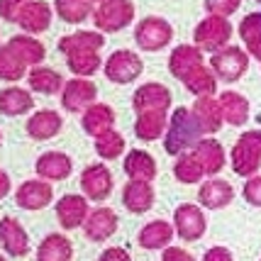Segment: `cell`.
I'll use <instances>...</instances> for the list:
<instances>
[{
	"label": "cell",
	"instance_id": "obj_17",
	"mask_svg": "<svg viewBox=\"0 0 261 261\" xmlns=\"http://www.w3.org/2000/svg\"><path fill=\"white\" fill-rule=\"evenodd\" d=\"M34 171L44 181H66L73 171V159L64 151H44L39 159L34 161Z\"/></svg>",
	"mask_w": 261,
	"mask_h": 261
},
{
	"label": "cell",
	"instance_id": "obj_35",
	"mask_svg": "<svg viewBox=\"0 0 261 261\" xmlns=\"http://www.w3.org/2000/svg\"><path fill=\"white\" fill-rule=\"evenodd\" d=\"M66 66L73 76H79V79H91V76H95L105 64H102L100 51L86 49V51H73V54H68Z\"/></svg>",
	"mask_w": 261,
	"mask_h": 261
},
{
	"label": "cell",
	"instance_id": "obj_37",
	"mask_svg": "<svg viewBox=\"0 0 261 261\" xmlns=\"http://www.w3.org/2000/svg\"><path fill=\"white\" fill-rule=\"evenodd\" d=\"M239 37L244 42V49L256 61L261 59V12H249L239 22Z\"/></svg>",
	"mask_w": 261,
	"mask_h": 261
},
{
	"label": "cell",
	"instance_id": "obj_26",
	"mask_svg": "<svg viewBox=\"0 0 261 261\" xmlns=\"http://www.w3.org/2000/svg\"><path fill=\"white\" fill-rule=\"evenodd\" d=\"M102 46H105V34L98 30H79V32L66 34L59 39V51L64 57L73 54V51H86V49L100 51Z\"/></svg>",
	"mask_w": 261,
	"mask_h": 261
},
{
	"label": "cell",
	"instance_id": "obj_18",
	"mask_svg": "<svg viewBox=\"0 0 261 261\" xmlns=\"http://www.w3.org/2000/svg\"><path fill=\"white\" fill-rule=\"evenodd\" d=\"M51 17H54V8H51L46 0H30V3L24 5L17 24H20V30H22L24 34H42L49 30Z\"/></svg>",
	"mask_w": 261,
	"mask_h": 261
},
{
	"label": "cell",
	"instance_id": "obj_33",
	"mask_svg": "<svg viewBox=\"0 0 261 261\" xmlns=\"http://www.w3.org/2000/svg\"><path fill=\"white\" fill-rule=\"evenodd\" d=\"M169 113H142L135 120V135L142 142H156L166 135Z\"/></svg>",
	"mask_w": 261,
	"mask_h": 261
},
{
	"label": "cell",
	"instance_id": "obj_19",
	"mask_svg": "<svg viewBox=\"0 0 261 261\" xmlns=\"http://www.w3.org/2000/svg\"><path fill=\"white\" fill-rule=\"evenodd\" d=\"M176 237V229H173V222H166V220H151L144 227L139 229L137 234V242L139 247L147 251H164L166 247H171V239Z\"/></svg>",
	"mask_w": 261,
	"mask_h": 261
},
{
	"label": "cell",
	"instance_id": "obj_6",
	"mask_svg": "<svg viewBox=\"0 0 261 261\" xmlns=\"http://www.w3.org/2000/svg\"><path fill=\"white\" fill-rule=\"evenodd\" d=\"M142 71H144V61L132 49H117L105 61V79L117 86L135 83L142 76Z\"/></svg>",
	"mask_w": 261,
	"mask_h": 261
},
{
	"label": "cell",
	"instance_id": "obj_46",
	"mask_svg": "<svg viewBox=\"0 0 261 261\" xmlns=\"http://www.w3.org/2000/svg\"><path fill=\"white\" fill-rule=\"evenodd\" d=\"M203 261H234V256H232V251L225 249V247H210V249L205 251Z\"/></svg>",
	"mask_w": 261,
	"mask_h": 261
},
{
	"label": "cell",
	"instance_id": "obj_36",
	"mask_svg": "<svg viewBox=\"0 0 261 261\" xmlns=\"http://www.w3.org/2000/svg\"><path fill=\"white\" fill-rule=\"evenodd\" d=\"M95 0H54V12L68 24H81L93 17Z\"/></svg>",
	"mask_w": 261,
	"mask_h": 261
},
{
	"label": "cell",
	"instance_id": "obj_21",
	"mask_svg": "<svg viewBox=\"0 0 261 261\" xmlns=\"http://www.w3.org/2000/svg\"><path fill=\"white\" fill-rule=\"evenodd\" d=\"M156 193L151 188V183L147 181H127L122 188V205L132 215H144L154 207Z\"/></svg>",
	"mask_w": 261,
	"mask_h": 261
},
{
	"label": "cell",
	"instance_id": "obj_24",
	"mask_svg": "<svg viewBox=\"0 0 261 261\" xmlns=\"http://www.w3.org/2000/svg\"><path fill=\"white\" fill-rule=\"evenodd\" d=\"M64 127V117L57 110H37V113L27 120V135L37 139V142H46V139H54Z\"/></svg>",
	"mask_w": 261,
	"mask_h": 261
},
{
	"label": "cell",
	"instance_id": "obj_47",
	"mask_svg": "<svg viewBox=\"0 0 261 261\" xmlns=\"http://www.w3.org/2000/svg\"><path fill=\"white\" fill-rule=\"evenodd\" d=\"M10 191H12V181H10V176H8L5 171L0 169V200H3L5 195L10 193Z\"/></svg>",
	"mask_w": 261,
	"mask_h": 261
},
{
	"label": "cell",
	"instance_id": "obj_39",
	"mask_svg": "<svg viewBox=\"0 0 261 261\" xmlns=\"http://www.w3.org/2000/svg\"><path fill=\"white\" fill-rule=\"evenodd\" d=\"M27 76V66L24 61L8 44H0V81L8 83H17L20 79Z\"/></svg>",
	"mask_w": 261,
	"mask_h": 261
},
{
	"label": "cell",
	"instance_id": "obj_9",
	"mask_svg": "<svg viewBox=\"0 0 261 261\" xmlns=\"http://www.w3.org/2000/svg\"><path fill=\"white\" fill-rule=\"evenodd\" d=\"M171 102H173V93L156 81H149L144 86H139L132 93V110L137 115L142 113H169Z\"/></svg>",
	"mask_w": 261,
	"mask_h": 261
},
{
	"label": "cell",
	"instance_id": "obj_5",
	"mask_svg": "<svg viewBox=\"0 0 261 261\" xmlns=\"http://www.w3.org/2000/svg\"><path fill=\"white\" fill-rule=\"evenodd\" d=\"M210 68L215 71V76L225 83L239 81L249 71V51L242 46H225L210 57Z\"/></svg>",
	"mask_w": 261,
	"mask_h": 261
},
{
	"label": "cell",
	"instance_id": "obj_34",
	"mask_svg": "<svg viewBox=\"0 0 261 261\" xmlns=\"http://www.w3.org/2000/svg\"><path fill=\"white\" fill-rule=\"evenodd\" d=\"M217 81L220 79L215 76V71L210 66H205V64H200L181 83L188 88V93H193L195 98H207V95H215L217 93Z\"/></svg>",
	"mask_w": 261,
	"mask_h": 261
},
{
	"label": "cell",
	"instance_id": "obj_48",
	"mask_svg": "<svg viewBox=\"0 0 261 261\" xmlns=\"http://www.w3.org/2000/svg\"><path fill=\"white\" fill-rule=\"evenodd\" d=\"M0 261H8V259H5V256H0Z\"/></svg>",
	"mask_w": 261,
	"mask_h": 261
},
{
	"label": "cell",
	"instance_id": "obj_11",
	"mask_svg": "<svg viewBox=\"0 0 261 261\" xmlns=\"http://www.w3.org/2000/svg\"><path fill=\"white\" fill-rule=\"evenodd\" d=\"M113 188H115L113 171L108 169L105 164H91L81 173V191H83V195L88 200L100 203L105 198H110Z\"/></svg>",
	"mask_w": 261,
	"mask_h": 261
},
{
	"label": "cell",
	"instance_id": "obj_27",
	"mask_svg": "<svg viewBox=\"0 0 261 261\" xmlns=\"http://www.w3.org/2000/svg\"><path fill=\"white\" fill-rule=\"evenodd\" d=\"M73 259V242L61 234L51 232L46 234L37 247V261H71Z\"/></svg>",
	"mask_w": 261,
	"mask_h": 261
},
{
	"label": "cell",
	"instance_id": "obj_8",
	"mask_svg": "<svg viewBox=\"0 0 261 261\" xmlns=\"http://www.w3.org/2000/svg\"><path fill=\"white\" fill-rule=\"evenodd\" d=\"M59 98H61V108H64L66 113L83 115L93 102H95V98H98V86H95L91 79L73 76V79H68L66 83H64Z\"/></svg>",
	"mask_w": 261,
	"mask_h": 261
},
{
	"label": "cell",
	"instance_id": "obj_14",
	"mask_svg": "<svg viewBox=\"0 0 261 261\" xmlns=\"http://www.w3.org/2000/svg\"><path fill=\"white\" fill-rule=\"evenodd\" d=\"M54 200V188L51 183L44 178H32L24 181L17 191H15V203L20 205L22 210H44L46 205Z\"/></svg>",
	"mask_w": 261,
	"mask_h": 261
},
{
	"label": "cell",
	"instance_id": "obj_10",
	"mask_svg": "<svg viewBox=\"0 0 261 261\" xmlns=\"http://www.w3.org/2000/svg\"><path fill=\"white\" fill-rule=\"evenodd\" d=\"M173 229L183 242H198L207 229L203 207L195 203H181L173 210Z\"/></svg>",
	"mask_w": 261,
	"mask_h": 261
},
{
	"label": "cell",
	"instance_id": "obj_45",
	"mask_svg": "<svg viewBox=\"0 0 261 261\" xmlns=\"http://www.w3.org/2000/svg\"><path fill=\"white\" fill-rule=\"evenodd\" d=\"M98 261H132V256H129V251L122 249V247H108V249L98 256Z\"/></svg>",
	"mask_w": 261,
	"mask_h": 261
},
{
	"label": "cell",
	"instance_id": "obj_29",
	"mask_svg": "<svg viewBox=\"0 0 261 261\" xmlns=\"http://www.w3.org/2000/svg\"><path fill=\"white\" fill-rule=\"evenodd\" d=\"M125 173L129 181H147L151 183L156 178V161L149 151L142 149H132L125 156Z\"/></svg>",
	"mask_w": 261,
	"mask_h": 261
},
{
	"label": "cell",
	"instance_id": "obj_52",
	"mask_svg": "<svg viewBox=\"0 0 261 261\" xmlns=\"http://www.w3.org/2000/svg\"><path fill=\"white\" fill-rule=\"evenodd\" d=\"M259 64H261V59H259Z\"/></svg>",
	"mask_w": 261,
	"mask_h": 261
},
{
	"label": "cell",
	"instance_id": "obj_43",
	"mask_svg": "<svg viewBox=\"0 0 261 261\" xmlns=\"http://www.w3.org/2000/svg\"><path fill=\"white\" fill-rule=\"evenodd\" d=\"M242 195H244V200H247L249 205L261 207V173H256V176L247 178L244 188H242Z\"/></svg>",
	"mask_w": 261,
	"mask_h": 261
},
{
	"label": "cell",
	"instance_id": "obj_32",
	"mask_svg": "<svg viewBox=\"0 0 261 261\" xmlns=\"http://www.w3.org/2000/svg\"><path fill=\"white\" fill-rule=\"evenodd\" d=\"M27 83L34 93H42V95H57L64 88V76L59 73L57 68L49 66H34L27 71Z\"/></svg>",
	"mask_w": 261,
	"mask_h": 261
},
{
	"label": "cell",
	"instance_id": "obj_12",
	"mask_svg": "<svg viewBox=\"0 0 261 261\" xmlns=\"http://www.w3.org/2000/svg\"><path fill=\"white\" fill-rule=\"evenodd\" d=\"M91 215L88 198L79 193H68L57 200V220L61 229H81Z\"/></svg>",
	"mask_w": 261,
	"mask_h": 261
},
{
	"label": "cell",
	"instance_id": "obj_22",
	"mask_svg": "<svg viewBox=\"0 0 261 261\" xmlns=\"http://www.w3.org/2000/svg\"><path fill=\"white\" fill-rule=\"evenodd\" d=\"M193 115L198 120V125L203 129L205 137H213L215 132H220V127L225 125V117H222V108L220 100L215 95H207V98H195L193 102Z\"/></svg>",
	"mask_w": 261,
	"mask_h": 261
},
{
	"label": "cell",
	"instance_id": "obj_38",
	"mask_svg": "<svg viewBox=\"0 0 261 261\" xmlns=\"http://www.w3.org/2000/svg\"><path fill=\"white\" fill-rule=\"evenodd\" d=\"M93 147H95V154H98L100 159L115 161L125 154V137L120 135L117 129H108V132H102L100 137H95Z\"/></svg>",
	"mask_w": 261,
	"mask_h": 261
},
{
	"label": "cell",
	"instance_id": "obj_13",
	"mask_svg": "<svg viewBox=\"0 0 261 261\" xmlns=\"http://www.w3.org/2000/svg\"><path fill=\"white\" fill-rule=\"evenodd\" d=\"M191 151H193L195 161L200 164L203 173L210 176V178H215L217 173L225 169V164H227L225 147H222V142H217L215 137H203Z\"/></svg>",
	"mask_w": 261,
	"mask_h": 261
},
{
	"label": "cell",
	"instance_id": "obj_23",
	"mask_svg": "<svg viewBox=\"0 0 261 261\" xmlns=\"http://www.w3.org/2000/svg\"><path fill=\"white\" fill-rule=\"evenodd\" d=\"M203 61V49L195 44H178L169 57V73L176 81H183L193 68H198Z\"/></svg>",
	"mask_w": 261,
	"mask_h": 261
},
{
	"label": "cell",
	"instance_id": "obj_50",
	"mask_svg": "<svg viewBox=\"0 0 261 261\" xmlns=\"http://www.w3.org/2000/svg\"><path fill=\"white\" fill-rule=\"evenodd\" d=\"M0 142H3V132H0Z\"/></svg>",
	"mask_w": 261,
	"mask_h": 261
},
{
	"label": "cell",
	"instance_id": "obj_16",
	"mask_svg": "<svg viewBox=\"0 0 261 261\" xmlns=\"http://www.w3.org/2000/svg\"><path fill=\"white\" fill-rule=\"evenodd\" d=\"M234 200V188L225 178H207L198 188V203L205 210H222Z\"/></svg>",
	"mask_w": 261,
	"mask_h": 261
},
{
	"label": "cell",
	"instance_id": "obj_42",
	"mask_svg": "<svg viewBox=\"0 0 261 261\" xmlns=\"http://www.w3.org/2000/svg\"><path fill=\"white\" fill-rule=\"evenodd\" d=\"M27 3L30 0H0V17L5 22H17Z\"/></svg>",
	"mask_w": 261,
	"mask_h": 261
},
{
	"label": "cell",
	"instance_id": "obj_30",
	"mask_svg": "<svg viewBox=\"0 0 261 261\" xmlns=\"http://www.w3.org/2000/svg\"><path fill=\"white\" fill-rule=\"evenodd\" d=\"M8 46L22 59L27 68L42 66V61L46 57V46L37 37H32V34H15L10 42H8Z\"/></svg>",
	"mask_w": 261,
	"mask_h": 261
},
{
	"label": "cell",
	"instance_id": "obj_25",
	"mask_svg": "<svg viewBox=\"0 0 261 261\" xmlns=\"http://www.w3.org/2000/svg\"><path fill=\"white\" fill-rule=\"evenodd\" d=\"M115 120H117V115H115V110L110 105L93 102L91 108L81 115V127H83L86 135H91L93 139H95V137H100L102 132L115 129Z\"/></svg>",
	"mask_w": 261,
	"mask_h": 261
},
{
	"label": "cell",
	"instance_id": "obj_15",
	"mask_svg": "<svg viewBox=\"0 0 261 261\" xmlns=\"http://www.w3.org/2000/svg\"><path fill=\"white\" fill-rule=\"evenodd\" d=\"M117 225H120V217L113 207H93L86 225H83V234L91 239V242H105L110 239L117 232Z\"/></svg>",
	"mask_w": 261,
	"mask_h": 261
},
{
	"label": "cell",
	"instance_id": "obj_31",
	"mask_svg": "<svg viewBox=\"0 0 261 261\" xmlns=\"http://www.w3.org/2000/svg\"><path fill=\"white\" fill-rule=\"evenodd\" d=\"M34 108V98L30 91L20 86H8L0 91V115L5 117H17V115L30 113Z\"/></svg>",
	"mask_w": 261,
	"mask_h": 261
},
{
	"label": "cell",
	"instance_id": "obj_28",
	"mask_svg": "<svg viewBox=\"0 0 261 261\" xmlns=\"http://www.w3.org/2000/svg\"><path fill=\"white\" fill-rule=\"evenodd\" d=\"M220 100V108H222V117L225 122L232 127H242L247 125L249 120V100L237 91H222L217 95Z\"/></svg>",
	"mask_w": 261,
	"mask_h": 261
},
{
	"label": "cell",
	"instance_id": "obj_3",
	"mask_svg": "<svg viewBox=\"0 0 261 261\" xmlns=\"http://www.w3.org/2000/svg\"><path fill=\"white\" fill-rule=\"evenodd\" d=\"M93 24L102 34H113L125 30L135 20V3L132 0H105L93 10Z\"/></svg>",
	"mask_w": 261,
	"mask_h": 261
},
{
	"label": "cell",
	"instance_id": "obj_4",
	"mask_svg": "<svg viewBox=\"0 0 261 261\" xmlns=\"http://www.w3.org/2000/svg\"><path fill=\"white\" fill-rule=\"evenodd\" d=\"M229 39H232V24H229L227 17L207 15L205 20H200L195 24L193 30L195 46H200L203 51H210V54L229 46Z\"/></svg>",
	"mask_w": 261,
	"mask_h": 261
},
{
	"label": "cell",
	"instance_id": "obj_2",
	"mask_svg": "<svg viewBox=\"0 0 261 261\" xmlns=\"http://www.w3.org/2000/svg\"><path fill=\"white\" fill-rule=\"evenodd\" d=\"M229 164L232 171L242 178L256 176L261 169V129L242 132L229 151Z\"/></svg>",
	"mask_w": 261,
	"mask_h": 261
},
{
	"label": "cell",
	"instance_id": "obj_41",
	"mask_svg": "<svg viewBox=\"0 0 261 261\" xmlns=\"http://www.w3.org/2000/svg\"><path fill=\"white\" fill-rule=\"evenodd\" d=\"M242 5V0H205V10L217 17H229L234 15Z\"/></svg>",
	"mask_w": 261,
	"mask_h": 261
},
{
	"label": "cell",
	"instance_id": "obj_7",
	"mask_svg": "<svg viewBox=\"0 0 261 261\" xmlns=\"http://www.w3.org/2000/svg\"><path fill=\"white\" fill-rule=\"evenodd\" d=\"M173 39V27L164 17H144L135 27V44L142 51H161L164 46L171 44Z\"/></svg>",
	"mask_w": 261,
	"mask_h": 261
},
{
	"label": "cell",
	"instance_id": "obj_40",
	"mask_svg": "<svg viewBox=\"0 0 261 261\" xmlns=\"http://www.w3.org/2000/svg\"><path fill=\"white\" fill-rule=\"evenodd\" d=\"M173 176L176 181L183 183V186H193V183H200L203 181V169L200 164L195 161L193 151H186L181 156H176V164H173Z\"/></svg>",
	"mask_w": 261,
	"mask_h": 261
},
{
	"label": "cell",
	"instance_id": "obj_44",
	"mask_svg": "<svg viewBox=\"0 0 261 261\" xmlns=\"http://www.w3.org/2000/svg\"><path fill=\"white\" fill-rule=\"evenodd\" d=\"M161 261H195V256L183 247H166L161 254Z\"/></svg>",
	"mask_w": 261,
	"mask_h": 261
},
{
	"label": "cell",
	"instance_id": "obj_49",
	"mask_svg": "<svg viewBox=\"0 0 261 261\" xmlns=\"http://www.w3.org/2000/svg\"><path fill=\"white\" fill-rule=\"evenodd\" d=\"M95 3H105V0H95Z\"/></svg>",
	"mask_w": 261,
	"mask_h": 261
},
{
	"label": "cell",
	"instance_id": "obj_51",
	"mask_svg": "<svg viewBox=\"0 0 261 261\" xmlns=\"http://www.w3.org/2000/svg\"><path fill=\"white\" fill-rule=\"evenodd\" d=\"M256 3H261V0H256Z\"/></svg>",
	"mask_w": 261,
	"mask_h": 261
},
{
	"label": "cell",
	"instance_id": "obj_20",
	"mask_svg": "<svg viewBox=\"0 0 261 261\" xmlns=\"http://www.w3.org/2000/svg\"><path fill=\"white\" fill-rule=\"evenodd\" d=\"M0 244L10 256H27L30 234L15 217H0Z\"/></svg>",
	"mask_w": 261,
	"mask_h": 261
},
{
	"label": "cell",
	"instance_id": "obj_1",
	"mask_svg": "<svg viewBox=\"0 0 261 261\" xmlns=\"http://www.w3.org/2000/svg\"><path fill=\"white\" fill-rule=\"evenodd\" d=\"M203 129L198 125L195 115L191 108H176L169 117V127L164 135V151L171 156H181L203 139Z\"/></svg>",
	"mask_w": 261,
	"mask_h": 261
}]
</instances>
